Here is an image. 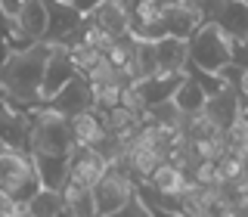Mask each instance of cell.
I'll list each match as a JSON object with an SVG mask.
<instances>
[{
	"instance_id": "obj_1",
	"label": "cell",
	"mask_w": 248,
	"mask_h": 217,
	"mask_svg": "<svg viewBox=\"0 0 248 217\" xmlns=\"http://www.w3.org/2000/svg\"><path fill=\"white\" fill-rule=\"evenodd\" d=\"M46 46L44 41L25 46V50H6L0 59V87L13 106L34 108L44 103V65H46Z\"/></svg>"
},
{
	"instance_id": "obj_2",
	"label": "cell",
	"mask_w": 248,
	"mask_h": 217,
	"mask_svg": "<svg viewBox=\"0 0 248 217\" xmlns=\"http://www.w3.org/2000/svg\"><path fill=\"white\" fill-rule=\"evenodd\" d=\"M232 56H236V44L214 22H202L186 37V65L199 72H223L227 65H232Z\"/></svg>"
},
{
	"instance_id": "obj_3",
	"label": "cell",
	"mask_w": 248,
	"mask_h": 217,
	"mask_svg": "<svg viewBox=\"0 0 248 217\" xmlns=\"http://www.w3.org/2000/svg\"><path fill=\"white\" fill-rule=\"evenodd\" d=\"M75 146L72 124L65 115H59L50 106H34L31 108V140L28 152H50V155H68Z\"/></svg>"
},
{
	"instance_id": "obj_4",
	"label": "cell",
	"mask_w": 248,
	"mask_h": 217,
	"mask_svg": "<svg viewBox=\"0 0 248 217\" xmlns=\"http://www.w3.org/2000/svg\"><path fill=\"white\" fill-rule=\"evenodd\" d=\"M0 186L16 199L19 214H25L28 199L41 189V177H37L31 152H19V149H3L0 152Z\"/></svg>"
},
{
	"instance_id": "obj_5",
	"label": "cell",
	"mask_w": 248,
	"mask_h": 217,
	"mask_svg": "<svg viewBox=\"0 0 248 217\" xmlns=\"http://www.w3.org/2000/svg\"><path fill=\"white\" fill-rule=\"evenodd\" d=\"M130 196H134V177L124 170V165L112 161L106 168V174L96 180V186H93V208L103 217L121 214V208L127 205Z\"/></svg>"
},
{
	"instance_id": "obj_6",
	"label": "cell",
	"mask_w": 248,
	"mask_h": 217,
	"mask_svg": "<svg viewBox=\"0 0 248 217\" xmlns=\"http://www.w3.org/2000/svg\"><path fill=\"white\" fill-rule=\"evenodd\" d=\"M180 78H183V72H174V75L158 72V75H149V78H140V81H134L127 87L124 103H134L137 108H143V112L152 108V106H158V103H168V99L174 96Z\"/></svg>"
},
{
	"instance_id": "obj_7",
	"label": "cell",
	"mask_w": 248,
	"mask_h": 217,
	"mask_svg": "<svg viewBox=\"0 0 248 217\" xmlns=\"http://www.w3.org/2000/svg\"><path fill=\"white\" fill-rule=\"evenodd\" d=\"M28 140H31V108L13 106L10 99H3L0 103V143L6 149L28 152Z\"/></svg>"
},
{
	"instance_id": "obj_8",
	"label": "cell",
	"mask_w": 248,
	"mask_h": 217,
	"mask_svg": "<svg viewBox=\"0 0 248 217\" xmlns=\"http://www.w3.org/2000/svg\"><path fill=\"white\" fill-rule=\"evenodd\" d=\"M106 168H108V161L96 149H93V146L75 143L72 152H68V180L78 183V186H87V189H93L96 180L106 174Z\"/></svg>"
},
{
	"instance_id": "obj_9",
	"label": "cell",
	"mask_w": 248,
	"mask_h": 217,
	"mask_svg": "<svg viewBox=\"0 0 248 217\" xmlns=\"http://www.w3.org/2000/svg\"><path fill=\"white\" fill-rule=\"evenodd\" d=\"M44 106L56 108L59 115H78L84 108H93V93H90V81L84 75H75L72 81H65L62 87L53 93V96L44 99Z\"/></svg>"
},
{
	"instance_id": "obj_10",
	"label": "cell",
	"mask_w": 248,
	"mask_h": 217,
	"mask_svg": "<svg viewBox=\"0 0 248 217\" xmlns=\"http://www.w3.org/2000/svg\"><path fill=\"white\" fill-rule=\"evenodd\" d=\"M202 22H205V16L189 0H170V3L161 6V34H174L186 41Z\"/></svg>"
},
{
	"instance_id": "obj_11",
	"label": "cell",
	"mask_w": 248,
	"mask_h": 217,
	"mask_svg": "<svg viewBox=\"0 0 248 217\" xmlns=\"http://www.w3.org/2000/svg\"><path fill=\"white\" fill-rule=\"evenodd\" d=\"M50 50H46V65H44V87H41V96H53L65 81H72L78 75L72 56H68V46L62 44H46Z\"/></svg>"
},
{
	"instance_id": "obj_12",
	"label": "cell",
	"mask_w": 248,
	"mask_h": 217,
	"mask_svg": "<svg viewBox=\"0 0 248 217\" xmlns=\"http://www.w3.org/2000/svg\"><path fill=\"white\" fill-rule=\"evenodd\" d=\"M87 19L99 31H106V34H112V37L130 34V10L124 6V0H99L87 13Z\"/></svg>"
},
{
	"instance_id": "obj_13",
	"label": "cell",
	"mask_w": 248,
	"mask_h": 217,
	"mask_svg": "<svg viewBox=\"0 0 248 217\" xmlns=\"http://www.w3.org/2000/svg\"><path fill=\"white\" fill-rule=\"evenodd\" d=\"M68 124H72L75 143H81V146H96L106 134V121L99 108H84L78 115H68Z\"/></svg>"
},
{
	"instance_id": "obj_14",
	"label": "cell",
	"mask_w": 248,
	"mask_h": 217,
	"mask_svg": "<svg viewBox=\"0 0 248 217\" xmlns=\"http://www.w3.org/2000/svg\"><path fill=\"white\" fill-rule=\"evenodd\" d=\"M41 177V186L46 189H62L68 183V155H50V152H31Z\"/></svg>"
},
{
	"instance_id": "obj_15",
	"label": "cell",
	"mask_w": 248,
	"mask_h": 217,
	"mask_svg": "<svg viewBox=\"0 0 248 217\" xmlns=\"http://www.w3.org/2000/svg\"><path fill=\"white\" fill-rule=\"evenodd\" d=\"M146 183H149L155 192H161V196H177V199H180V196H183V189H186V186H189L192 180L174 165V161H168V158H165L149 177H146Z\"/></svg>"
},
{
	"instance_id": "obj_16",
	"label": "cell",
	"mask_w": 248,
	"mask_h": 217,
	"mask_svg": "<svg viewBox=\"0 0 248 217\" xmlns=\"http://www.w3.org/2000/svg\"><path fill=\"white\" fill-rule=\"evenodd\" d=\"M155 59H158V72L174 75L186 68V41L174 34H165L155 41Z\"/></svg>"
},
{
	"instance_id": "obj_17",
	"label": "cell",
	"mask_w": 248,
	"mask_h": 217,
	"mask_svg": "<svg viewBox=\"0 0 248 217\" xmlns=\"http://www.w3.org/2000/svg\"><path fill=\"white\" fill-rule=\"evenodd\" d=\"M16 28L25 31L31 41H44V31H46V6L44 0H22V6L16 10Z\"/></svg>"
},
{
	"instance_id": "obj_18",
	"label": "cell",
	"mask_w": 248,
	"mask_h": 217,
	"mask_svg": "<svg viewBox=\"0 0 248 217\" xmlns=\"http://www.w3.org/2000/svg\"><path fill=\"white\" fill-rule=\"evenodd\" d=\"M174 106L180 108V115H196L205 108V99H208V93L205 87L196 81V75H189V72H183L180 78V84H177V90H174Z\"/></svg>"
},
{
	"instance_id": "obj_19",
	"label": "cell",
	"mask_w": 248,
	"mask_h": 217,
	"mask_svg": "<svg viewBox=\"0 0 248 217\" xmlns=\"http://www.w3.org/2000/svg\"><path fill=\"white\" fill-rule=\"evenodd\" d=\"M202 112H205L220 130H227L230 124L239 118V96H232V90L211 93V96L205 99V108H202Z\"/></svg>"
},
{
	"instance_id": "obj_20",
	"label": "cell",
	"mask_w": 248,
	"mask_h": 217,
	"mask_svg": "<svg viewBox=\"0 0 248 217\" xmlns=\"http://www.w3.org/2000/svg\"><path fill=\"white\" fill-rule=\"evenodd\" d=\"M25 214H31V217L65 214V205H62V192H59V189H46V186H41V189H37L34 196L28 199Z\"/></svg>"
},
{
	"instance_id": "obj_21",
	"label": "cell",
	"mask_w": 248,
	"mask_h": 217,
	"mask_svg": "<svg viewBox=\"0 0 248 217\" xmlns=\"http://www.w3.org/2000/svg\"><path fill=\"white\" fill-rule=\"evenodd\" d=\"M59 192H62L65 214H96V208H93V189H87V186H78V183L68 180Z\"/></svg>"
},
{
	"instance_id": "obj_22",
	"label": "cell",
	"mask_w": 248,
	"mask_h": 217,
	"mask_svg": "<svg viewBox=\"0 0 248 217\" xmlns=\"http://www.w3.org/2000/svg\"><path fill=\"white\" fill-rule=\"evenodd\" d=\"M68 56H72V62H75L78 75H87L90 68H96L99 62H103V53H99L90 41H78V44H72V46H68Z\"/></svg>"
},
{
	"instance_id": "obj_23",
	"label": "cell",
	"mask_w": 248,
	"mask_h": 217,
	"mask_svg": "<svg viewBox=\"0 0 248 217\" xmlns=\"http://www.w3.org/2000/svg\"><path fill=\"white\" fill-rule=\"evenodd\" d=\"M223 146H227L230 152L242 155V158L248 155V121L245 118H236L227 130H223Z\"/></svg>"
},
{
	"instance_id": "obj_24",
	"label": "cell",
	"mask_w": 248,
	"mask_h": 217,
	"mask_svg": "<svg viewBox=\"0 0 248 217\" xmlns=\"http://www.w3.org/2000/svg\"><path fill=\"white\" fill-rule=\"evenodd\" d=\"M13 28H16V19H13V16L3 10V6H0V44H3L6 37L13 34Z\"/></svg>"
},
{
	"instance_id": "obj_25",
	"label": "cell",
	"mask_w": 248,
	"mask_h": 217,
	"mask_svg": "<svg viewBox=\"0 0 248 217\" xmlns=\"http://www.w3.org/2000/svg\"><path fill=\"white\" fill-rule=\"evenodd\" d=\"M0 214H19V205H16V199L3 189V186H0Z\"/></svg>"
},
{
	"instance_id": "obj_26",
	"label": "cell",
	"mask_w": 248,
	"mask_h": 217,
	"mask_svg": "<svg viewBox=\"0 0 248 217\" xmlns=\"http://www.w3.org/2000/svg\"><path fill=\"white\" fill-rule=\"evenodd\" d=\"M236 87H239V99H248V65L239 68L236 75Z\"/></svg>"
},
{
	"instance_id": "obj_27",
	"label": "cell",
	"mask_w": 248,
	"mask_h": 217,
	"mask_svg": "<svg viewBox=\"0 0 248 217\" xmlns=\"http://www.w3.org/2000/svg\"><path fill=\"white\" fill-rule=\"evenodd\" d=\"M72 3H75V10H78V13H84V16H87V13L93 10V6L99 3V0H72Z\"/></svg>"
},
{
	"instance_id": "obj_28",
	"label": "cell",
	"mask_w": 248,
	"mask_h": 217,
	"mask_svg": "<svg viewBox=\"0 0 248 217\" xmlns=\"http://www.w3.org/2000/svg\"><path fill=\"white\" fill-rule=\"evenodd\" d=\"M0 6H3V10L10 13V16H16V10L22 6V0H0Z\"/></svg>"
},
{
	"instance_id": "obj_29",
	"label": "cell",
	"mask_w": 248,
	"mask_h": 217,
	"mask_svg": "<svg viewBox=\"0 0 248 217\" xmlns=\"http://www.w3.org/2000/svg\"><path fill=\"white\" fill-rule=\"evenodd\" d=\"M3 99H6V93H3V87H0V103H3Z\"/></svg>"
},
{
	"instance_id": "obj_30",
	"label": "cell",
	"mask_w": 248,
	"mask_h": 217,
	"mask_svg": "<svg viewBox=\"0 0 248 217\" xmlns=\"http://www.w3.org/2000/svg\"><path fill=\"white\" fill-rule=\"evenodd\" d=\"M3 56H6V50H0V59H3Z\"/></svg>"
},
{
	"instance_id": "obj_31",
	"label": "cell",
	"mask_w": 248,
	"mask_h": 217,
	"mask_svg": "<svg viewBox=\"0 0 248 217\" xmlns=\"http://www.w3.org/2000/svg\"><path fill=\"white\" fill-rule=\"evenodd\" d=\"M3 149H6V146H3V143H0V152H3Z\"/></svg>"
}]
</instances>
